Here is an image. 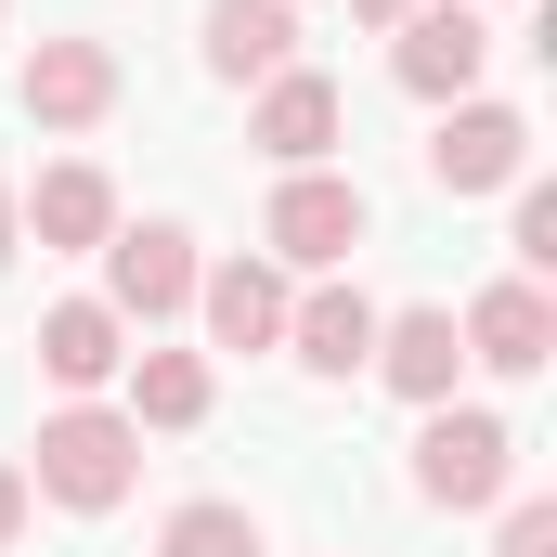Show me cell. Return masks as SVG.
I'll use <instances>...</instances> for the list:
<instances>
[{
	"label": "cell",
	"mask_w": 557,
	"mask_h": 557,
	"mask_svg": "<svg viewBox=\"0 0 557 557\" xmlns=\"http://www.w3.org/2000/svg\"><path fill=\"white\" fill-rule=\"evenodd\" d=\"M493 557H557V506H545V493H519V506H506Z\"/></svg>",
	"instance_id": "cell-19"
},
{
	"label": "cell",
	"mask_w": 557,
	"mask_h": 557,
	"mask_svg": "<svg viewBox=\"0 0 557 557\" xmlns=\"http://www.w3.org/2000/svg\"><path fill=\"white\" fill-rule=\"evenodd\" d=\"M247 143H260L273 169H311V156L337 143V78H311V65L260 78V117H247Z\"/></svg>",
	"instance_id": "cell-11"
},
{
	"label": "cell",
	"mask_w": 557,
	"mask_h": 557,
	"mask_svg": "<svg viewBox=\"0 0 557 557\" xmlns=\"http://www.w3.org/2000/svg\"><path fill=\"white\" fill-rule=\"evenodd\" d=\"M208 416V363L195 350H143L131 363V428H195Z\"/></svg>",
	"instance_id": "cell-16"
},
{
	"label": "cell",
	"mask_w": 557,
	"mask_h": 557,
	"mask_svg": "<svg viewBox=\"0 0 557 557\" xmlns=\"http://www.w3.org/2000/svg\"><path fill=\"white\" fill-rule=\"evenodd\" d=\"M156 557H260V519H247V506H221V493H208V506H182V519H169V532H156Z\"/></svg>",
	"instance_id": "cell-17"
},
{
	"label": "cell",
	"mask_w": 557,
	"mask_h": 557,
	"mask_svg": "<svg viewBox=\"0 0 557 557\" xmlns=\"http://www.w3.org/2000/svg\"><path fill=\"white\" fill-rule=\"evenodd\" d=\"M117 363H131V350H117V311H104V298H65V311H39V376H52V389H78V403H91Z\"/></svg>",
	"instance_id": "cell-15"
},
{
	"label": "cell",
	"mask_w": 557,
	"mask_h": 557,
	"mask_svg": "<svg viewBox=\"0 0 557 557\" xmlns=\"http://www.w3.org/2000/svg\"><path fill=\"white\" fill-rule=\"evenodd\" d=\"M104 311H117V324H156V311H195V234H182V221H143V234H104Z\"/></svg>",
	"instance_id": "cell-6"
},
{
	"label": "cell",
	"mask_w": 557,
	"mask_h": 557,
	"mask_svg": "<svg viewBox=\"0 0 557 557\" xmlns=\"http://www.w3.org/2000/svg\"><path fill=\"white\" fill-rule=\"evenodd\" d=\"M131 480H143V428H131V416H104V403L39 416V441H26V493L104 519V506H131Z\"/></svg>",
	"instance_id": "cell-1"
},
{
	"label": "cell",
	"mask_w": 557,
	"mask_h": 557,
	"mask_svg": "<svg viewBox=\"0 0 557 557\" xmlns=\"http://www.w3.org/2000/svg\"><path fill=\"white\" fill-rule=\"evenodd\" d=\"M195 311H208L221 350H285V273H273V260H221V273H195Z\"/></svg>",
	"instance_id": "cell-10"
},
{
	"label": "cell",
	"mask_w": 557,
	"mask_h": 557,
	"mask_svg": "<svg viewBox=\"0 0 557 557\" xmlns=\"http://www.w3.org/2000/svg\"><path fill=\"white\" fill-rule=\"evenodd\" d=\"M416 493L428 506H506L519 493V428L506 416H454V403H428V441H416Z\"/></svg>",
	"instance_id": "cell-2"
},
{
	"label": "cell",
	"mask_w": 557,
	"mask_h": 557,
	"mask_svg": "<svg viewBox=\"0 0 557 557\" xmlns=\"http://www.w3.org/2000/svg\"><path fill=\"white\" fill-rule=\"evenodd\" d=\"M454 363H467L454 311H376V376L403 403H454Z\"/></svg>",
	"instance_id": "cell-13"
},
{
	"label": "cell",
	"mask_w": 557,
	"mask_h": 557,
	"mask_svg": "<svg viewBox=\"0 0 557 557\" xmlns=\"http://www.w3.org/2000/svg\"><path fill=\"white\" fill-rule=\"evenodd\" d=\"M13 234H26V221H13V195H0V260H13Z\"/></svg>",
	"instance_id": "cell-22"
},
{
	"label": "cell",
	"mask_w": 557,
	"mask_h": 557,
	"mask_svg": "<svg viewBox=\"0 0 557 557\" xmlns=\"http://www.w3.org/2000/svg\"><path fill=\"white\" fill-rule=\"evenodd\" d=\"M350 13H363V26H403V13H416V0H350Z\"/></svg>",
	"instance_id": "cell-21"
},
{
	"label": "cell",
	"mask_w": 557,
	"mask_h": 557,
	"mask_svg": "<svg viewBox=\"0 0 557 557\" xmlns=\"http://www.w3.org/2000/svg\"><path fill=\"white\" fill-rule=\"evenodd\" d=\"M298 65V0H208V78H285Z\"/></svg>",
	"instance_id": "cell-12"
},
{
	"label": "cell",
	"mask_w": 557,
	"mask_h": 557,
	"mask_svg": "<svg viewBox=\"0 0 557 557\" xmlns=\"http://www.w3.org/2000/svg\"><path fill=\"white\" fill-rule=\"evenodd\" d=\"M428 182H441V195H506V182H532V117H519V104H441Z\"/></svg>",
	"instance_id": "cell-5"
},
{
	"label": "cell",
	"mask_w": 557,
	"mask_h": 557,
	"mask_svg": "<svg viewBox=\"0 0 557 557\" xmlns=\"http://www.w3.org/2000/svg\"><path fill=\"white\" fill-rule=\"evenodd\" d=\"M13 221H26L39 247H104V234H117V182H104V169H39V182L13 195Z\"/></svg>",
	"instance_id": "cell-14"
},
{
	"label": "cell",
	"mask_w": 557,
	"mask_h": 557,
	"mask_svg": "<svg viewBox=\"0 0 557 557\" xmlns=\"http://www.w3.org/2000/svg\"><path fill=\"white\" fill-rule=\"evenodd\" d=\"M506 247H519V273H557V195L545 182H519V234Z\"/></svg>",
	"instance_id": "cell-18"
},
{
	"label": "cell",
	"mask_w": 557,
	"mask_h": 557,
	"mask_svg": "<svg viewBox=\"0 0 557 557\" xmlns=\"http://www.w3.org/2000/svg\"><path fill=\"white\" fill-rule=\"evenodd\" d=\"M26 117H39V131L117 117V52H104V39H39V52H26Z\"/></svg>",
	"instance_id": "cell-8"
},
{
	"label": "cell",
	"mask_w": 557,
	"mask_h": 557,
	"mask_svg": "<svg viewBox=\"0 0 557 557\" xmlns=\"http://www.w3.org/2000/svg\"><path fill=\"white\" fill-rule=\"evenodd\" d=\"M285 350H298L311 376H363V363H376V298H363V285H311V298H285Z\"/></svg>",
	"instance_id": "cell-9"
},
{
	"label": "cell",
	"mask_w": 557,
	"mask_h": 557,
	"mask_svg": "<svg viewBox=\"0 0 557 557\" xmlns=\"http://www.w3.org/2000/svg\"><path fill=\"white\" fill-rule=\"evenodd\" d=\"M13 532H26V467L0 454V545H13Z\"/></svg>",
	"instance_id": "cell-20"
},
{
	"label": "cell",
	"mask_w": 557,
	"mask_h": 557,
	"mask_svg": "<svg viewBox=\"0 0 557 557\" xmlns=\"http://www.w3.org/2000/svg\"><path fill=\"white\" fill-rule=\"evenodd\" d=\"M389 39H403V52H389V78H403L416 104H467V91H480V65H493V26H480L467 0H416Z\"/></svg>",
	"instance_id": "cell-3"
},
{
	"label": "cell",
	"mask_w": 557,
	"mask_h": 557,
	"mask_svg": "<svg viewBox=\"0 0 557 557\" xmlns=\"http://www.w3.org/2000/svg\"><path fill=\"white\" fill-rule=\"evenodd\" d=\"M454 337H467V363H493V376H545V363H557V298H545L532 273H506V285L467 298Z\"/></svg>",
	"instance_id": "cell-7"
},
{
	"label": "cell",
	"mask_w": 557,
	"mask_h": 557,
	"mask_svg": "<svg viewBox=\"0 0 557 557\" xmlns=\"http://www.w3.org/2000/svg\"><path fill=\"white\" fill-rule=\"evenodd\" d=\"M260 247L298 273H337L363 247V182H324V169H285V195L260 208Z\"/></svg>",
	"instance_id": "cell-4"
}]
</instances>
